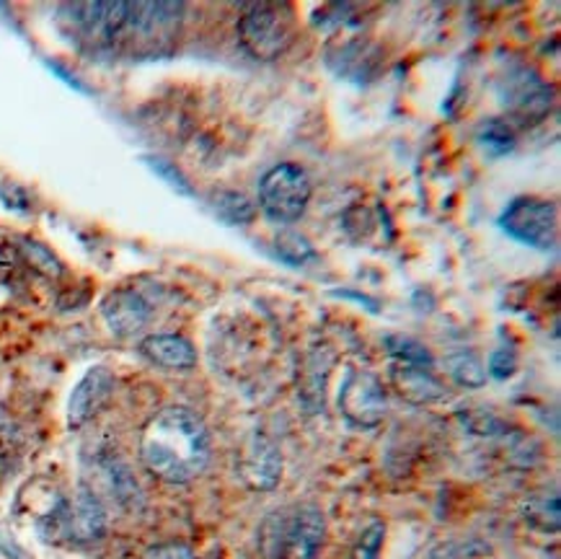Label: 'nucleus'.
I'll list each match as a JSON object with an SVG mask.
<instances>
[{"label":"nucleus","mask_w":561,"mask_h":559,"mask_svg":"<svg viewBox=\"0 0 561 559\" xmlns=\"http://www.w3.org/2000/svg\"><path fill=\"white\" fill-rule=\"evenodd\" d=\"M210 456V430L197 412L186 407H167L142 427L140 458L150 475L163 482H192L207 469Z\"/></svg>","instance_id":"1"},{"label":"nucleus","mask_w":561,"mask_h":559,"mask_svg":"<svg viewBox=\"0 0 561 559\" xmlns=\"http://www.w3.org/2000/svg\"><path fill=\"white\" fill-rule=\"evenodd\" d=\"M42 534L49 541H70L91 547L106 536V511L89 487H78L70 500H60L42 521Z\"/></svg>","instance_id":"2"},{"label":"nucleus","mask_w":561,"mask_h":559,"mask_svg":"<svg viewBox=\"0 0 561 559\" xmlns=\"http://www.w3.org/2000/svg\"><path fill=\"white\" fill-rule=\"evenodd\" d=\"M243 49L256 60H277L295 39V13L285 3H254L239 21Z\"/></svg>","instance_id":"3"},{"label":"nucleus","mask_w":561,"mask_h":559,"mask_svg":"<svg viewBox=\"0 0 561 559\" xmlns=\"http://www.w3.org/2000/svg\"><path fill=\"white\" fill-rule=\"evenodd\" d=\"M311 176L298 163H277L259 182V205L277 224H293L311 203Z\"/></svg>","instance_id":"4"},{"label":"nucleus","mask_w":561,"mask_h":559,"mask_svg":"<svg viewBox=\"0 0 561 559\" xmlns=\"http://www.w3.org/2000/svg\"><path fill=\"white\" fill-rule=\"evenodd\" d=\"M327 539V518L316 505L298 507L279 521L275 539H267V555L275 559H319Z\"/></svg>","instance_id":"5"},{"label":"nucleus","mask_w":561,"mask_h":559,"mask_svg":"<svg viewBox=\"0 0 561 559\" xmlns=\"http://www.w3.org/2000/svg\"><path fill=\"white\" fill-rule=\"evenodd\" d=\"M502 231L534 249H553L557 243V207L541 197H517L500 218Z\"/></svg>","instance_id":"6"},{"label":"nucleus","mask_w":561,"mask_h":559,"mask_svg":"<svg viewBox=\"0 0 561 559\" xmlns=\"http://www.w3.org/2000/svg\"><path fill=\"white\" fill-rule=\"evenodd\" d=\"M340 410L357 427H376L386 418L388 399L376 373L352 370L342 381Z\"/></svg>","instance_id":"7"},{"label":"nucleus","mask_w":561,"mask_h":559,"mask_svg":"<svg viewBox=\"0 0 561 559\" xmlns=\"http://www.w3.org/2000/svg\"><path fill=\"white\" fill-rule=\"evenodd\" d=\"M500 96L523 119H541L551 110V89L534 68H510L500 83Z\"/></svg>","instance_id":"8"},{"label":"nucleus","mask_w":561,"mask_h":559,"mask_svg":"<svg viewBox=\"0 0 561 559\" xmlns=\"http://www.w3.org/2000/svg\"><path fill=\"white\" fill-rule=\"evenodd\" d=\"M73 32L93 47H106L122 37L127 19V3H81L65 9Z\"/></svg>","instance_id":"9"},{"label":"nucleus","mask_w":561,"mask_h":559,"mask_svg":"<svg viewBox=\"0 0 561 559\" xmlns=\"http://www.w3.org/2000/svg\"><path fill=\"white\" fill-rule=\"evenodd\" d=\"M182 3H153V0H140V3H127V19L122 34H129L138 42H161L171 39L182 24Z\"/></svg>","instance_id":"10"},{"label":"nucleus","mask_w":561,"mask_h":559,"mask_svg":"<svg viewBox=\"0 0 561 559\" xmlns=\"http://www.w3.org/2000/svg\"><path fill=\"white\" fill-rule=\"evenodd\" d=\"M239 475L251 490H275L283 479V454L264 435H251L241 448Z\"/></svg>","instance_id":"11"},{"label":"nucleus","mask_w":561,"mask_h":559,"mask_svg":"<svg viewBox=\"0 0 561 559\" xmlns=\"http://www.w3.org/2000/svg\"><path fill=\"white\" fill-rule=\"evenodd\" d=\"M114 393V376L102 365L85 370V376L76 384V389L70 391L68 399V425L70 427H83L85 422H91L99 412L104 410L106 401Z\"/></svg>","instance_id":"12"},{"label":"nucleus","mask_w":561,"mask_h":559,"mask_svg":"<svg viewBox=\"0 0 561 559\" xmlns=\"http://www.w3.org/2000/svg\"><path fill=\"white\" fill-rule=\"evenodd\" d=\"M102 317L112 334L117 336H135L150 324L153 319V306L148 298L138 290L119 288L112 290L110 296L102 300Z\"/></svg>","instance_id":"13"},{"label":"nucleus","mask_w":561,"mask_h":559,"mask_svg":"<svg viewBox=\"0 0 561 559\" xmlns=\"http://www.w3.org/2000/svg\"><path fill=\"white\" fill-rule=\"evenodd\" d=\"M140 353L167 370H190L197 365L194 345L182 334H150L140 342Z\"/></svg>","instance_id":"14"},{"label":"nucleus","mask_w":561,"mask_h":559,"mask_svg":"<svg viewBox=\"0 0 561 559\" xmlns=\"http://www.w3.org/2000/svg\"><path fill=\"white\" fill-rule=\"evenodd\" d=\"M396 389L401 391V397H407L414 404H424V401H437L443 399V384L437 381L430 370H424V365L414 363H396L391 373Z\"/></svg>","instance_id":"15"},{"label":"nucleus","mask_w":561,"mask_h":559,"mask_svg":"<svg viewBox=\"0 0 561 559\" xmlns=\"http://www.w3.org/2000/svg\"><path fill=\"white\" fill-rule=\"evenodd\" d=\"M559 494L541 490L534 492L528 500L523 503V518L528 526H534L536 532L543 534H553L559 532Z\"/></svg>","instance_id":"16"},{"label":"nucleus","mask_w":561,"mask_h":559,"mask_svg":"<svg viewBox=\"0 0 561 559\" xmlns=\"http://www.w3.org/2000/svg\"><path fill=\"white\" fill-rule=\"evenodd\" d=\"M24 430L19 425H0V479L9 477L24 456Z\"/></svg>","instance_id":"17"},{"label":"nucleus","mask_w":561,"mask_h":559,"mask_svg":"<svg viewBox=\"0 0 561 559\" xmlns=\"http://www.w3.org/2000/svg\"><path fill=\"white\" fill-rule=\"evenodd\" d=\"M104 475H106V484H110L112 494L119 500L122 505L140 503V498H142L140 487L133 479V475H129L127 466H122L119 461H110L104 466Z\"/></svg>","instance_id":"18"},{"label":"nucleus","mask_w":561,"mask_h":559,"mask_svg":"<svg viewBox=\"0 0 561 559\" xmlns=\"http://www.w3.org/2000/svg\"><path fill=\"white\" fill-rule=\"evenodd\" d=\"M448 365H450V376L456 378V381L466 384V386H481V384H484V378H486L484 365H481L479 357H473L471 353L453 355Z\"/></svg>","instance_id":"19"},{"label":"nucleus","mask_w":561,"mask_h":559,"mask_svg":"<svg viewBox=\"0 0 561 559\" xmlns=\"http://www.w3.org/2000/svg\"><path fill=\"white\" fill-rule=\"evenodd\" d=\"M215 210H218L220 218H226L228 224H249V220L254 218V205H251L243 195H236V192L220 195Z\"/></svg>","instance_id":"20"},{"label":"nucleus","mask_w":561,"mask_h":559,"mask_svg":"<svg viewBox=\"0 0 561 559\" xmlns=\"http://www.w3.org/2000/svg\"><path fill=\"white\" fill-rule=\"evenodd\" d=\"M386 539V526L383 523H373L359 536L355 549H352L350 559H380V549H383Z\"/></svg>","instance_id":"21"},{"label":"nucleus","mask_w":561,"mask_h":559,"mask_svg":"<svg viewBox=\"0 0 561 559\" xmlns=\"http://www.w3.org/2000/svg\"><path fill=\"white\" fill-rule=\"evenodd\" d=\"M481 142L492 150V153H507L515 146V135L505 122H486L481 130Z\"/></svg>","instance_id":"22"},{"label":"nucleus","mask_w":561,"mask_h":559,"mask_svg":"<svg viewBox=\"0 0 561 559\" xmlns=\"http://www.w3.org/2000/svg\"><path fill=\"white\" fill-rule=\"evenodd\" d=\"M142 559H197L192 547H186L182 541H169V544H156L150 547Z\"/></svg>","instance_id":"23"},{"label":"nucleus","mask_w":561,"mask_h":559,"mask_svg":"<svg viewBox=\"0 0 561 559\" xmlns=\"http://www.w3.org/2000/svg\"><path fill=\"white\" fill-rule=\"evenodd\" d=\"M517 368V361H515V353H510V350H497L492 357H489V373H492L494 378H510Z\"/></svg>","instance_id":"24"}]
</instances>
